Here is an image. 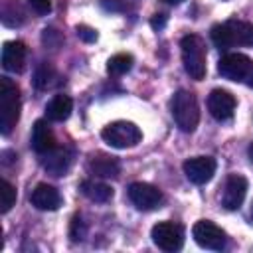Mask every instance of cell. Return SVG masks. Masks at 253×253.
<instances>
[{
    "mask_svg": "<svg viewBox=\"0 0 253 253\" xmlns=\"http://www.w3.org/2000/svg\"><path fill=\"white\" fill-rule=\"evenodd\" d=\"M211 42L217 47H235V45H253V24L243 20H227L215 24L210 32Z\"/></svg>",
    "mask_w": 253,
    "mask_h": 253,
    "instance_id": "cell-1",
    "label": "cell"
},
{
    "mask_svg": "<svg viewBox=\"0 0 253 253\" xmlns=\"http://www.w3.org/2000/svg\"><path fill=\"white\" fill-rule=\"evenodd\" d=\"M20 119V89L10 77H0V132L8 136Z\"/></svg>",
    "mask_w": 253,
    "mask_h": 253,
    "instance_id": "cell-2",
    "label": "cell"
},
{
    "mask_svg": "<svg viewBox=\"0 0 253 253\" xmlns=\"http://www.w3.org/2000/svg\"><path fill=\"white\" fill-rule=\"evenodd\" d=\"M180 47H182V63H184L186 73L192 79L202 81L206 77V43H204V40L196 34H188L182 38Z\"/></svg>",
    "mask_w": 253,
    "mask_h": 253,
    "instance_id": "cell-3",
    "label": "cell"
},
{
    "mask_svg": "<svg viewBox=\"0 0 253 253\" xmlns=\"http://www.w3.org/2000/svg\"><path fill=\"white\" fill-rule=\"evenodd\" d=\"M172 117L180 130L184 132L196 130L200 123V107H198L196 95L186 89L176 91L172 97Z\"/></svg>",
    "mask_w": 253,
    "mask_h": 253,
    "instance_id": "cell-4",
    "label": "cell"
},
{
    "mask_svg": "<svg viewBox=\"0 0 253 253\" xmlns=\"http://www.w3.org/2000/svg\"><path fill=\"white\" fill-rule=\"evenodd\" d=\"M217 73L229 81L253 87V59L243 53H225L217 61Z\"/></svg>",
    "mask_w": 253,
    "mask_h": 253,
    "instance_id": "cell-5",
    "label": "cell"
},
{
    "mask_svg": "<svg viewBox=\"0 0 253 253\" xmlns=\"http://www.w3.org/2000/svg\"><path fill=\"white\" fill-rule=\"evenodd\" d=\"M101 138L113 148H130L140 142L142 132L130 121H115L101 130Z\"/></svg>",
    "mask_w": 253,
    "mask_h": 253,
    "instance_id": "cell-6",
    "label": "cell"
},
{
    "mask_svg": "<svg viewBox=\"0 0 253 253\" xmlns=\"http://www.w3.org/2000/svg\"><path fill=\"white\" fill-rule=\"evenodd\" d=\"M150 237L162 251H180L184 245V227L174 221H158L152 227Z\"/></svg>",
    "mask_w": 253,
    "mask_h": 253,
    "instance_id": "cell-7",
    "label": "cell"
},
{
    "mask_svg": "<svg viewBox=\"0 0 253 253\" xmlns=\"http://www.w3.org/2000/svg\"><path fill=\"white\" fill-rule=\"evenodd\" d=\"M192 237L194 241L204 247V249H211V251H221L225 247V233L221 227H217L213 221L210 219H200L194 223L192 227Z\"/></svg>",
    "mask_w": 253,
    "mask_h": 253,
    "instance_id": "cell-8",
    "label": "cell"
},
{
    "mask_svg": "<svg viewBox=\"0 0 253 253\" xmlns=\"http://www.w3.org/2000/svg\"><path fill=\"white\" fill-rule=\"evenodd\" d=\"M128 200L132 202V206L136 210H142V211H148V210H156L160 208L164 196L162 192L152 186V184H146V182H132L128 186Z\"/></svg>",
    "mask_w": 253,
    "mask_h": 253,
    "instance_id": "cell-9",
    "label": "cell"
},
{
    "mask_svg": "<svg viewBox=\"0 0 253 253\" xmlns=\"http://www.w3.org/2000/svg\"><path fill=\"white\" fill-rule=\"evenodd\" d=\"M184 174L192 184H208L215 174V160L211 156H194L184 162Z\"/></svg>",
    "mask_w": 253,
    "mask_h": 253,
    "instance_id": "cell-10",
    "label": "cell"
},
{
    "mask_svg": "<svg viewBox=\"0 0 253 253\" xmlns=\"http://www.w3.org/2000/svg\"><path fill=\"white\" fill-rule=\"evenodd\" d=\"M208 111L215 121H229L235 113V97L225 89H213L208 95Z\"/></svg>",
    "mask_w": 253,
    "mask_h": 253,
    "instance_id": "cell-11",
    "label": "cell"
},
{
    "mask_svg": "<svg viewBox=\"0 0 253 253\" xmlns=\"http://www.w3.org/2000/svg\"><path fill=\"white\" fill-rule=\"evenodd\" d=\"M247 196V180L241 174H229L225 180L223 196H221V206L225 210H239L243 200Z\"/></svg>",
    "mask_w": 253,
    "mask_h": 253,
    "instance_id": "cell-12",
    "label": "cell"
},
{
    "mask_svg": "<svg viewBox=\"0 0 253 253\" xmlns=\"http://www.w3.org/2000/svg\"><path fill=\"white\" fill-rule=\"evenodd\" d=\"M26 55H28V47L24 42H20V40L6 42L2 47V67L6 71L20 73V71H24Z\"/></svg>",
    "mask_w": 253,
    "mask_h": 253,
    "instance_id": "cell-13",
    "label": "cell"
},
{
    "mask_svg": "<svg viewBox=\"0 0 253 253\" xmlns=\"http://www.w3.org/2000/svg\"><path fill=\"white\" fill-rule=\"evenodd\" d=\"M30 202L34 208H38L42 211H55L61 206V196L53 186L38 184L30 194Z\"/></svg>",
    "mask_w": 253,
    "mask_h": 253,
    "instance_id": "cell-14",
    "label": "cell"
},
{
    "mask_svg": "<svg viewBox=\"0 0 253 253\" xmlns=\"http://www.w3.org/2000/svg\"><path fill=\"white\" fill-rule=\"evenodd\" d=\"M55 146H57V140H55V134H53L51 126L43 119L36 121L34 128H32V148L38 154H47Z\"/></svg>",
    "mask_w": 253,
    "mask_h": 253,
    "instance_id": "cell-15",
    "label": "cell"
},
{
    "mask_svg": "<svg viewBox=\"0 0 253 253\" xmlns=\"http://www.w3.org/2000/svg\"><path fill=\"white\" fill-rule=\"evenodd\" d=\"M42 156H43V158H42L43 168H45L47 172H51L53 176H63V174L69 170L71 162H73V154H71L67 148H59V146H55L51 152L42 154Z\"/></svg>",
    "mask_w": 253,
    "mask_h": 253,
    "instance_id": "cell-16",
    "label": "cell"
},
{
    "mask_svg": "<svg viewBox=\"0 0 253 253\" xmlns=\"http://www.w3.org/2000/svg\"><path fill=\"white\" fill-rule=\"evenodd\" d=\"M87 168H89L91 174H95L99 178H117L119 172H121L119 160L109 156V154H95V156H91Z\"/></svg>",
    "mask_w": 253,
    "mask_h": 253,
    "instance_id": "cell-17",
    "label": "cell"
},
{
    "mask_svg": "<svg viewBox=\"0 0 253 253\" xmlns=\"http://www.w3.org/2000/svg\"><path fill=\"white\" fill-rule=\"evenodd\" d=\"M71 111H73V101L67 95H53L45 105V117L55 123L65 121L71 115Z\"/></svg>",
    "mask_w": 253,
    "mask_h": 253,
    "instance_id": "cell-18",
    "label": "cell"
},
{
    "mask_svg": "<svg viewBox=\"0 0 253 253\" xmlns=\"http://www.w3.org/2000/svg\"><path fill=\"white\" fill-rule=\"evenodd\" d=\"M81 192L97 204H105L113 198V188L105 182H97V180H83L81 182Z\"/></svg>",
    "mask_w": 253,
    "mask_h": 253,
    "instance_id": "cell-19",
    "label": "cell"
},
{
    "mask_svg": "<svg viewBox=\"0 0 253 253\" xmlns=\"http://www.w3.org/2000/svg\"><path fill=\"white\" fill-rule=\"evenodd\" d=\"M130 67H132V55L130 53H115L107 61V71L113 77H121V75L128 73Z\"/></svg>",
    "mask_w": 253,
    "mask_h": 253,
    "instance_id": "cell-20",
    "label": "cell"
},
{
    "mask_svg": "<svg viewBox=\"0 0 253 253\" xmlns=\"http://www.w3.org/2000/svg\"><path fill=\"white\" fill-rule=\"evenodd\" d=\"M57 75H55V71H53V67H49L47 63H43L38 71H36V79H34V83H36V87L38 89H49V87H53L57 81Z\"/></svg>",
    "mask_w": 253,
    "mask_h": 253,
    "instance_id": "cell-21",
    "label": "cell"
},
{
    "mask_svg": "<svg viewBox=\"0 0 253 253\" xmlns=\"http://www.w3.org/2000/svg\"><path fill=\"white\" fill-rule=\"evenodd\" d=\"M14 204H16V188L8 180H2L0 182V211L2 213L10 211Z\"/></svg>",
    "mask_w": 253,
    "mask_h": 253,
    "instance_id": "cell-22",
    "label": "cell"
},
{
    "mask_svg": "<svg viewBox=\"0 0 253 253\" xmlns=\"http://www.w3.org/2000/svg\"><path fill=\"white\" fill-rule=\"evenodd\" d=\"M75 32H77V36L83 40V42H95L97 40V32L93 30V28H89V26H77L75 28Z\"/></svg>",
    "mask_w": 253,
    "mask_h": 253,
    "instance_id": "cell-23",
    "label": "cell"
},
{
    "mask_svg": "<svg viewBox=\"0 0 253 253\" xmlns=\"http://www.w3.org/2000/svg\"><path fill=\"white\" fill-rule=\"evenodd\" d=\"M28 4L32 6L34 12H38V14H42V16L51 10V0H28Z\"/></svg>",
    "mask_w": 253,
    "mask_h": 253,
    "instance_id": "cell-24",
    "label": "cell"
},
{
    "mask_svg": "<svg viewBox=\"0 0 253 253\" xmlns=\"http://www.w3.org/2000/svg\"><path fill=\"white\" fill-rule=\"evenodd\" d=\"M164 24H166V16H164V14H154V18L150 20V26H152V28H158V30H160Z\"/></svg>",
    "mask_w": 253,
    "mask_h": 253,
    "instance_id": "cell-25",
    "label": "cell"
},
{
    "mask_svg": "<svg viewBox=\"0 0 253 253\" xmlns=\"http://www.w3.org/2000/svg\"><path fill=\"white\" fill-rule=\"evenodd\" d=\"M166 4H172V6H176V4H182L184 0H164Z\"/></svg>",
    "mask_w": 253,
    "mask_h": 253,
    "instance_id": "cell-26",
    "label": "cell"
},
{
    "mask_svg": "<svg viewBox=\"0 0 253 253\" xmlns=\"http://www.w3.org/2000/svg\"><path fill=\"white\" fill-rule=\"evenodd\" d=\"M249 156H251V160H253V144L249 146Z\"/></svg>",
    "mask_w": 253,
    "mask_h": 253,
    "instance_id": "cell-27",
    "label": "cell"
}]
</instances>
